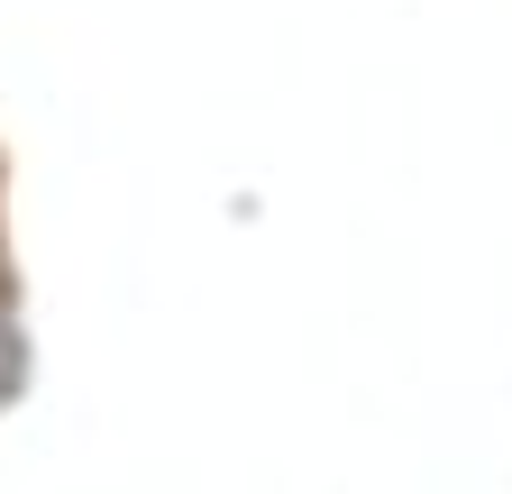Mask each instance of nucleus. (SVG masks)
<instances>
[{"instance_id":"1","label":"nucleus","mask_w":512,"mask_h":494,"mask_svg":"<svg viewBox=\"0 0 512 494\" xmlns=\"http://www.w3.org/2000/svg\"><path fill=\"white\" fill-rule=\"evenodd\" d=\"M19 385V330H10V257H0V403Z\"/></svg>"}]
</instances>
